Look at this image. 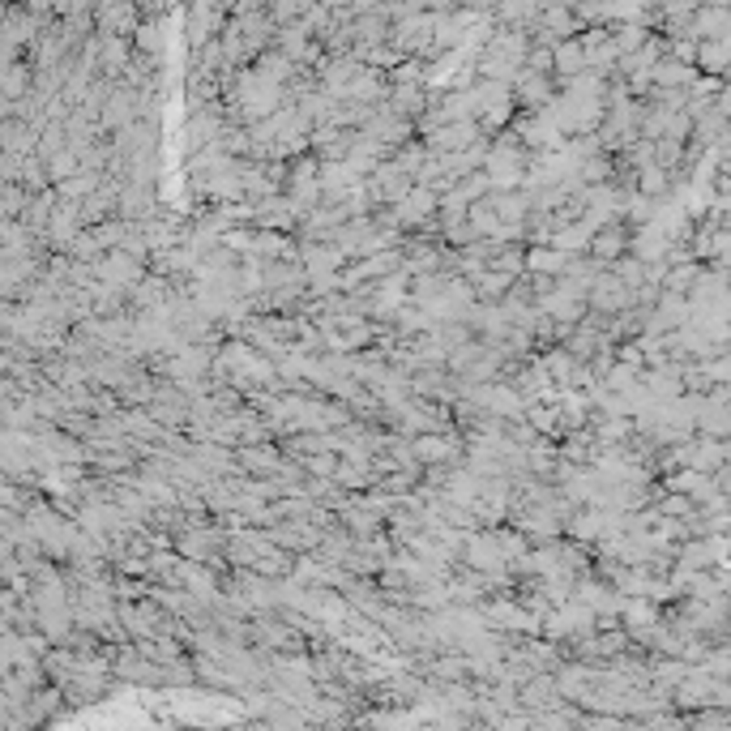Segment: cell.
Masks as SVG:
<instances>
[{"mask_svg":"<svg viewBox=\"0 0 731 731\" xmlns=\"http://www.w3.org/2000/svg\"><path fill=\"white\" fill-rule=\"evenodd\" d=\"M586 253L604 257V261H612V257H620V253H624V231H616V227H599Z\"/></svg>","mask_w":731,"mask_h":731,"instance_id":"obj_6","label":"cell"},{"mask_svg":"<svg viewBox=\"0 0 731 731\" xmlns=\"http://www.w3.org/2000/svg\"><path fill=\"white\" fill-rule=\"evenodd\" d=\"M462 561L466 569H475V574H488V577H501L505 582L509 577V552L505 543H501V531H471L466 534V548H462Z\"/></svg>","mask_w":731,"mask_h":731,"instance_id":"obj_1","label":"cell"},{"mask_svg":"<svg viewBox=\"0 0 731 731\" xmlns=\"http://www.w3.org/2000/svg\"><path fill=\"white\" fill-rule=\"evenodd\" d=\"M591 304L594 309H604V312L624 309V304H629V287H624L620 279H599L591 287Z\"/></svg>","mask_w":731,"mask_h":731,"instance_id":"obj_4","label":"cell"},{"mask_svg":"<svg viewBox=\"0 0 731 731\" xmlns=\"http://www.w3.org/2000/svg\"><path fill=\"white\" fill-rule=\"evenodd\" d=\"M483 171H488V180H492V193H505V188H522L526 184V155H522L518 146H496V150H488V163H483Z\"/></svg>","mask_w":731,"mask_h":731,"instance_id":"obj_2","label":"cell"},{"mask_svg":"<svg viewBox=\"0 0 731 731\" xmlns=\"http://www.w3.org/2000/svg\"><path fill=\"white\" fill-rule=\"evenodd\" d=\"M99 184H103V171H90V168H86V171H77V176H69V180H60V184H56V193H60L65 201H86L90 193H95V188H99Z\"/></svg>","mask_w":731,"mask_h":731,"instance_id":"obj_5","label":"cell"},{"mask_svg":"<svg viewBox=\"0 0 731 731\" xmlns=\"http://www.w3.org/2000/svg\"><path fill=\"white\" fill-rule=\"evenodd\" d=\"M629 620H633V624H646V620H655V612H646L642 604H633L629 607Z\"/></svg>","mask_w":731,"mask_h":731,"instance_id":"obj_7","label":"cell"},{"mask_svg":"<svg viewBox=\"0 0 731 731\" xmlns=\"http://www.w3.org/2000/svg\"><path fill=\"white\" fill-rule=\"evenodd\" d=\"M569 269H574V253H564L556 244H531L526 249V274L556 279V274H569Z\"/></svg>","mask_w":731,"mask_h":731,"instance_id":"obj_3","label":"cell"}]
</instances>
